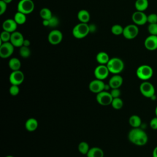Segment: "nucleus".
I'll list each match as a JSON object with an SVG mask.
<instances>
[{"label":"nucleus","instance_id":"32","mask_svg":"<svg viewBox=\"0 0 157 157\" xmlns=\"http://www.w3.org/2000/svg\"><path fill=\"white\" fill-rule=\"evenodd\" d=\"M123 29H124V28H123L120 25L117 24V25H114L112 26L111 32L113 34H114L115 36H119V35L123 34Z\"/></svg>","mask_w":157,"mask_h":157},{"label":"nucleus","instance_id":"3","mask_svg":"<svg viewBox=\"0 0 157 157\" xmlns=\"http://www.w3.org/2000/svg\"><path fill=\"white\" fill-rule=\"evenodd\" d=\"M153 70L152 67L147 64H142L139 66L136 70L137 77L144 81H147L152 77Z\"/></svg>","mask_w":157,"mask_h":157},{"label":"nucleus","instance_id":"35","mask_svg":"<svg viewBox=\"0 0 157 157\" xmlns=\"http://www.w3.org/2000/svg\"><path fill=\"white\" fill-rule=\"evenodd\" d=\"M9 93L13 96H15L17 95H18L20 93V88L18 86V85H11V86L9 88Z\"/></svg>","mask_w":157,"mask_h":157},{"label":"nucleus","instance_id":"14","mask_svg":"<svg viewBox=\"0 0 157 157\" xmlns=\"http://www.w3.org/2000/svg\"><path fill=\"white\" fill-rule=\"evenodd\" d=\"M63 39L62 33L57 29L51 31L48 36V40L52 45L59 44Z\"/></svg>","mask_w":157,"mask_h":157},{"label":"nucleus","instance_id":"29","mask_svg":"<svg viewBox=\"0 0 157 157\" xmlns=\"http://www.w3.org/2000/svg\"><path fill=\"white\" fill-rule=\"evenodd\" d=\"M90 148L89 144L87 142H84V141L80 142L79 144L78 145V150L80 153H82L83 155H86Z\"/></svg>","mask_w":157,"mask_h":157},{"label":"nucleus","instance_id":"12","mask_svg":"<svg viewBox=\"0 0 157 157\" xmlns=\"http://www.w3.org/2000/svg\"><path fill=\"white\" fill-rule=\"evenodd\" d=\"M105 85V83L103 82V80L96 78L90 82L88 88L91 92L98 94L104 90Z\"/></svg>","mask_w":157,"mask_h":157},{"label":"nucleus","instance_id":"38","mask_svg":"<svg viewBox=\"0 0 157 157\" xmlns=\"http://www.w3.org/2000/svg\"><path fill=\"white\" fill-rule=\"evenodd\" d=\"M150 126L153 130L157 129V117H153L150 121Z\"/></svg>","mask_w":157,"mask_h":157},{"label":"nucleus","instance_id":"6","mask_svg":"<svg viewBox=\"0 0 157 157\" xmlns=\"http://www.w3.org/2000/svg\"><path fill=\"white\" fill-rule=\"evenodd\" d=\"M34 9V3L32 0H20L17 5V11L25 14L31 13Z\"/></svg>","mask_w":157,"mask_h":157},{"label":"nucleus","instance_id":"18","mask_svg":"<svg viewBox=\"0 0 157 157\" xmlns=\"http://www.w3.org/2000/svg\"><path fill=\"white\" fill-rule=\"evenodd\" d=\"M123 82V77L119 74H114L109 81V85L111 89L112 88H120Z\"/></svg>","mask_w":157,"mask_h":157},{"label":"nucleus","instance_id":"7","mask_svg":"<svg viewBox=\"0 0 157 157\" xmlns=\"http://www.w3.org/2000/svg\"><path fill=\"white\" fill-rule=\"evenodd\" d=\"M96 99L100 105L106 106L111 104L113 98L110 92H108L107 91H102L96 94Z\"/></svg>","mask_w":157,"mask_h":157},{"label":"nucleus","instance_id":"2","mask_svg":"<svg viewBox=\"0 0 157 157\" xmlns=\"http://www.w3.org/2000/svg\"><path fill=\"white\" fill-rule=\"evenodd\" d=\"M106 65L110 73L113 74H119L123 71L124 67V64L123 60L117 57L110 58Z\"/></svg>","mask_w":157,"mask_h":157},{"label":"nucleus","instance_id":"42","mask_svg":"<svg viewBox=\"0 0 157 157\" xmlns=\"http://www.w3.org/2000/svg\"><path fill=\"white\" fill-rule=\"evenodd\" d=\"M152 156L153 157H157V146L153 150Z\"/></svg>","mask_w":157,"mask_h":157},{"label":"nucleus","instance_id":"41","mask_svg":"<svg viewBox=\"0 0 157 157\" xmlns=\"http://www.w3.org/2000/svg\"><path fill=\"white\" fill-rule=\"evenodd\" d=\"M30 41L28 39H25L23 41V45L26 46V47H29L30 45Z\"/></svg>","mask_w":157,"mask_h":157},{"label":"nucleus","instance_id":"27","mask_svg":"<svg viewBox=\"0 0 157 157\" xmlns=\"http://www.w3.org/2000/svg\"><path fill=\"white\" fill-rule=\"evenodd\" d=\"M13 19L18 25H23L26 21V14L17 11L14 15Z\"/></svg>","mask_w":157,"mask_h":157},{"label":"nucleus","instance_id":"13","mask_svg":"<svg viewBox=\"0 0 157 157\" xmlns=\"http://www.w3.org/2000/svg\"><path fill=\"white\" fill-rule=\"evenodd\" d=\"M132 20L136 25H144L147 22V15L141 11L136 10L132 15Z\"/></svg>","mask_w":157,"mask_h":157},{"label":"nucleus","instance_id":"24","mask_svg":"<svg viewBox=\"0 0 157 157\" xmlns=\"http://www.w3.org/2000/svg\"><path fill=\"white\" fill-rule=\"evenodd\" d=\"M129 123L132 128H140L142 124V120L139 116L137 115H132L129 118Z\"/></svg>","mask_w":157,"mask_h":157},{"label":"nucleus","instance_id":"8","mask_svg":"<svg viewBox=\"0 0 157 157\" xmlns=\"http://www.w3.org/2000/svg\"><path fill=\"white\" fill-rule=\"evenodd\" d=\"M139 28L135 24H130L126 26L123 29V35L127 39H133L137 36Z\"/></svg>","mask_w":157,"mask_h":157},{"label":"nucleus","instance_id":"15","mask_svg":"<svg viewBox=\"0 0 157 157\" xmlns=\"http://www.w3.org/2000/svg\"><path fill=\"white\" fill-rule=\"evenodd\" d=\"M25 39L23 34L18 31H14L11 33V37L10 42L15 47H20L23 44V41Z\"/></svg>","mask_w":157,"mask_h":157},{"label":"nucleus","instance_id":"16","mask_svg":"<svg viewBox=\"0 0 157 157\" xmlns=\"http://www.w3.org/2000/svg\"><path fill=\"white\" fill-rule=\"evenodd\" d=\"M145 48L150 51H154L157 49V36L150 35L144 40Z\"/></svg>","mask_w":157,"mask_h":157},{"label":"nucleus","instance_id":"28","mask_svg":"<svg viewBox=\"0 0 157 157\" xmlns=\"http://www.w3.org/2000/svg\"><path fill=\"white\" fill-rule=\"evenodd\" d=\"M39 15L43 20H49L53 16L51 10L47 7L41 9L39 12Z\"/></svg>","mask_w":157,"mask_h":157},{"label":"nucleus","instance_id":"33","mask_svg":"<svg viewBox=\"0 0 157 157\" xmlns=\"http://www.w3.org/2000/svg\"><path fill=\"white\" fill-rule=\"evenodd\" d=\"M10 37H11L10 33L3 30V31H2V33H1V36H0L1 43L10 42Z\"/></svg>","mask_w":157,"mask_h":157},{"label":"nucleus","instance_id":"11","mask_svg":"<svg viewBox=\"0 0 157 157\" xmlns=\"http://www.w3.org/2000/svg\"><path fill=\"white\" fill-rule=\"evenodd\" d=\"M110 72L108 69V67L107 65L105 64H99L98 65L94 71V75L96 77V78L103 80L105 79Z\"/></svg>","mask_w":157,"mask_h":157},{"label":"nucleus","instance_id":"40","mask_svg":"<svg viewBox=\"0 0 157 157\" xmlns=\"http://www.w3.org/2000/svg\"><path fill=\"white\" fill-rule=\"evenodd\" d=\"M88 26H89V29H90V33L94 32L96 30V26L94 24H90V25H88Z\"/></svg>","mask_w":157,"mask_h":157},{"label":"nucleus","instance_id":"10","mask_svg":"<svg viewBox=\"0 0 157 157\" xmlns=\"http://www.w3.org/2000/svg\"><path fill=\"white\" fill-rule=\"evenodd\" d=\"M25 80V75L20 70L12 71L9 75V82L11 85H20Z\"/></svg>","mask_w":157,"mask_h":157},{"label":"nucleus","instance_id":"19","mask_svg":"<svg viewBox=\"0 0 157 157\" xmlns=\"http://www.w3.org/2000/svg\"><path fill=\"white\" fill-rule=\"evenodd\" d=\"M25 126L28 131L33 132L36 131L38 127V121L34 118H29L26 121Z\"/></svg>","mask_w":157,"mask_h":157},{"label":"nucleus","instance_id":"30","mask_svg":"<svg viewBox=\"0 0 157 157\" xmlns=\"http://www.w3.org/2000/svg\"><path fill=\"white\" fill-rule=\"evenodd\" d=\"M110 105H112V107L113 109H115L116 110H119L123 107V101L120 98H113V100H112Z\"/></svg>","mask_w":157,"mask_h":157},{"label":"nucleus","instance_id":"17","mask_svg":"<svg viewBox=\"0 0 157 157\" xmlns=\"http://www.w3.org/2000/svg\"><path fill=\"white\" fill-rule=\"evenodd\" d=\"M18 24L14 20V19L9 18L4 21L2 23V29L4 31H8L10 33H13L17 28Z\"/></svg>","mask_w":157,"mask_h":157},{"label":"nucleus","instance_id":"4","mask_svg":"<svg viewBox=\"0 0 157 157\" xmlns=\"http://www.w3.org/2000/svg\"><path fill=\"white\" fill-rule=\"evenodd\" d=\"M90 33L89 26L87 23H80L77 24L72 29V35L77 39H82Z\"/></svg>","mask_w":157,"mask_h":157},{"label":"nucleus","instance_id":"9","mask_svg":"<svg viewBox=\"0 0 157 157\" xmlns=\"http://www.w3.org/2000/svg\"><path fill=\"white\" fill-rule=\"evenodd\" d=\"M14 46L10 42H2L0 44V56L2 58H7L10 57L14 50Z\"/></svg>","mask_w":157,"mask_h":157},{"label":"nucleus","instance_id":"5","mask_svg":"<svg viewBox=\"0 0 157 157\" xmlns=\"http://www.w3.org/2000/svg\"><path fill=\"white\" fill-rule=\"evenodd\" d=\"M140 92L145 98H151L155 94V89L152 83L148 81H144L139 86Z\"/></svg>","mask_w":157,"mask_h":157},{"label":"nucleus","instance_id":"21","mask_svg":"<svg viewBox=\"0 0 157 157\" xmlns=\"http://www.w3.org/2000/svg\"><path fill=\"white\" fill-rule=\"evenodd\" d=\"M110 58L109 55L104 52H99L96 56V61L99 64H107L109 61L110 60Z\"/></svg>","mask_w":157,"mask_h":157},{"label":"nucleus","instance_id":"39","mask_svg":"<svg viewBox=\"0 0 157 157\" xmlns=\"http://www.w3.org/2000/svg\"><path fill=\"white\" fill-rule=\"evenodd\" d=\"M7 3H6L2 0L0 1V15H2L7 9Z\"/></svg>","mask_w":157,"mask_h":157},{"label":"nucleus","instance_id":"45","mask_svg":"<svg viewBox=\"0 0 157 157\" xmlns=\"http://www.w3.org/2000/svg\"><path fill=\"white\" fill-rule=\"evenodd\" d=\"M5 157H14V156H12V155H7V156H6Z\"/></svg>","mask_w":157,"mask_h":157},{"label":"nucleus","instance_id":"44","mask_svg":"<svg viewBox=\"0 0 157 157\" xmlns=\"http://www.w3.org/2000/svg\"><path fill=\"white\" fill-rule=\"evenodd\" d=\"M155 113L156 117H157V106H156V108H155Z\"/></svg>","mask_w":157,"mask_h":157},{"label":"nucleus","instance_id":"36","mask_svg":"<svg viewBox=\"0 0 157 157\" xmlns=\"http://www.w3.org/2000/svg\"><path fill=\"white\" fill-rule=\"evenodd\" d=\"M147 22L149 24L157 23V14L151 13L147 15Z\"/></svg>","mask_w":157,"mask_h":157},{"label":"nucleus","instance_id":"23","mask_svg":"<svg viewBox=\"0 0 157 157\" xmlns=\"http://www.w3.org/2000/svg\"><path fill=\"white\" fill-rule=\"evenodd\" d=\"M9 67V68L12 71H18L20 70L21 64V62L20 61V59L17 58H12L11 59H10V60L9 61V63H8Z\"/></svg>","mask_w":157,"mask_h":157},{"label":"nucleus","instance_id":"22","mask_svg":"<svg viewBox=\"0 0 157 157\" xmlns=\"http://www.w3.org/2000/svg\"><path fill=\"white\" fill-rule=\"evenodd\" d=\"M77 18L81 23H87L90 21V15L88 11L85 9H82L78 12Z\"/></svg>","mask_w":157,"mask_h":157},{"label":"nucleus","instance_id":"1","mask_svg":"<svg viewBox=\"0 0 157 157\" xmlns=\"http://www.w3.org/2000/svg\"><path fill=\"white\" fill-rule=\"evenodd\" d=\"M128 137L132 144L137 146H144L148 142L147 133L140 128H135L131 129L128 133Z\"/></svg>","mask_w":157,"mask_h":157},{"label":"nucleus","instance_id":"34","mask_svg":"<svg viewBox=\"0 0 157 157\" xmlns=\"http://www.w3.org/2000/svg\"><path fill=\"white\" fill-rule=\"evenodd\" d=\"M147 29L150 35L157 36V23L149 24Z\"/></svg>","mask_w":157,"mask_h":157},{"label":"nucleus","instance_id":"43","mask_svg":"<svg viewBox=\"0 0 157 157\" xmlns=\"http://www.w3.org/2000/svg\"><path fill=\"white\" fill-rule=\"evenodd\" d=\"M2 1H4L7 4H9V3H10V2H11L12 1V0H2Z\"/></svg>","mask_w":157,"mask_h":157},{"label":"nucleus","instance_id":"31","mask_svg":"<svg viewBox=\"0 0 157 157\" xmlns=\"http://www.w3.org/2000/svg\"><path fill=\"white\" fill-rule=\"evenodd\" d=\"M19 54L23 58H28L31 55V50L29 47H26L24 45L20 47L19 50Z\"/></svg>","mask_w":157,"mask_h":157},{"label":"nucleus","instance_id":"20","mask_svg":"<svg viewBox=\"0 0 157 157\" xmlns=\"http://www.w3.org/2000/svg\"><path fill=\"white\" fill-rule=\"evenodd\" d=\"M104 151L98 147L90 148L86 154V157H104Z\"/></svg>","mask_w":157,"mask_h":157},{"label":"nucleus","instance_id":"26","mask_svg":"<svg viewBox=\"0 0 157 157\" xmlns=\"http://www.w3.org/2000/svg\"><path fill=\"white\" fill-rule=\"evenodd\" d=\"M135 8L138 11L144 12L148 7V0H136L135 2Z\"/></svg>","mask_w":157,"mask_h":157},{"label":"nucleus","instance_id":"25","mask_svg":"<svg viewBox=\"0 0 157 157\" xmlns=\"http://www.w3.org/2000/svg\"><path fill=\"white\" fill-rule=\"evenodd\" d=\"M58 24L59 19L55 16H52V17L49 20H43L42 21V25L44 26H48L50 28H55L57 26Z\"/></svg>","mask_w":157,"mask_h":157},{"label":"nucleus","instance_id":"37","mask_svg":"<svg viewBox=\"0 0 157 157\" xmlns=\"http://www.w3.org/2000/svg\"><path fill=\"white\" fill-rule=\"evenodd\" d=\"M110 93L113 98H120L121 95V91L119 88H112L110 91Z\"/></svg>","mask_w":157,"mask_h":157}]
</instances>
